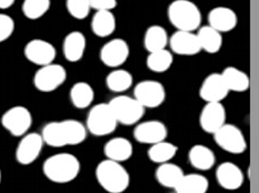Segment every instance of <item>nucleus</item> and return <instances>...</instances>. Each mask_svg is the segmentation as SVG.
<instances>
[{"mask_svg":"<svg viewBox=\"0 0 259 193\" xmlns=\"http://www.w3.org/2000/svg\"><path fill=\"white\" fill-rule=\"evenodd\" d=\"M230 91L244 92L249 88V77L238 68L227 67L221 73Z\"/></svg>","mask_w":259,"mask_h":193,"instance_id":"nucleus-27","label":"nucleus"},{"mask_svg":"<svg viewBox=\"0 0 259 193\" xmlns=\"http://www.w3.org/2000/svg\"><path fill=\"white\" fill-rule=\"evenodd\" d=\"M3 127L15 137H22L32 124V116L26 107L16 106L4 113L2 118Z\"/></svg>","mask_w":259,"mask_h":193,"instance_id":"nucleus-9","label":"nucleus"},{"mask_svg":"<svg viewBox=\"0 0 259 193\" xmlns=\"http://www.w3.org/2000/svg\"><path fill=\"white\" fill-rule=\"evenodd\" d=\"M134 148L131 141L126 138H112L105 144L104 152L107 159L116 162H123L129 160L133 156Z\"/></svg>","mask_w":259,"mask_h":193,"instance_id":"nucleus-21","label":"nucleus"},{"mask_svg":"<svg viewBox=\"0 0 259 193\" xmlns=\"http://www.w3.org/2000/svg\"><path fill=\"white\" fill-rule=\"evenodd\" d=\"M209 188V181L199 173L184 174L175 188L177 193H206Z\"/></svg>","mask_w":259,"mask_h":193,"instance_id":"nucleus-26","label":"nucleus"},{"mask_svg":"<svg viewBox=\"0 0 259 193\" xmlns=\"http://www.w3.org/2000/svg\"><path fill=\"white\" fill-rule=\"evenodd\" d=\"M66 7L69 15L78 20L86 19L92 9L88 0H67Z\"/></svg>","mask_w":259,"mask_h":193,"instance_id":"nucleus-34","label":"nucleus"},{"mask_svg":"<svg viewBox=\"0 0 259 193\" xmlns=\"http://www.w3.org/2000/svg\"><path fill=\"white\" fill-rule=\"evenodd\" d=\"M216 179L223 189L237 190L244 183V173L233 162H223L216 170Z\"/></svg>","mask_w":259,"mask_h":193,"instance_id":"nucleus-18","label":"nucleus"},{"mask_svg":"<svg viewBox=\"0 0 259 193\" xmlns=\"http://www.w3.org/2000/svg\"><path fill=\"white\" fill-rule=\"evenodd\" d=\"M96 178L101 188L109 193L125 192L131 183V175L121 163L109 159L101 161L96 168Z\"/></svg>","mask_w":259,"mask_h":193,"instance_id":"nucleus-3","label":"nucleus"},{"mask_svg":"<svg viewBox=\"0 0 259 193\" xmlns=\"http://www.w3.org/2000/svg\"><path fill=\"white\" fill-rule=\"evenodd\" d=\"M213 139L224 151L233 153V155H240L247 149V141L243 132L234 124L225 123L213 133Z\"/></svg>","mask_w":259,"mask_h":193,"instance_id":"nucleus-7","label":"nucleus"},{"mask_svg":"<svg viewBox=\"0 0 259 193\" xmlns=\"http://www.w3.org/2000/svg\"><path fill=\"white\" fill-rule=\"evenodd\" d=\"M86 127L80 121L72 119L49 122L41 131L44 143L54 148L80 144L86 140Z\"/></svg>","mask_w":259,"mask_h":193,"instance_id":"nucleus-1","label":"nucleus"},{"mask_svg":"<svg viewBox=\"0 0 259 193\" xmlns=\"http://www.w3.org/2000/svg\"><path fill=\"white\" fill-rule=\"evenodd\" d=\"M90 7L97 10H112L117 6V0H88Z\"/></svg>","mask_w":259,"mask_h":193,"instance_id":"nucleus-36","label":"nucleus"},{"mask_svg":"<svg viewBox=\"0 0 259 193\" xmlns=\"http://www.w3.org/2000/svg\"><path fill=\"white\" fill-rule=\"evenodd\" d=\"M131 49L126 40L121 38L111 39L100 49V60L109 68H118L127 61Z\"/></svg>","mask_w":259,"mask_h":193,"instance_id":"nucleus-11","label":"nucleus"},{"mask_svg":"<svg viewBox=\"0 0 259 193\" xmlns=\"http://www.w3.org/2000/svg\"><path fill=\"white\" fill-rule=\"evenodd\" d=\"M168 43L172 53L180 56H195L201 51L197 35L190 31L177 30L170 37Z\"/></svg>","mask_w":259,"mask_h":193,"instance_id":"nucleus-17","label":"nucleus"},{"mask_svg":"<svg viewBox=\"0 0 259 193\" xmlns=\"http://www.w3.org/2000/svg\"><path fill=\"white\" fill-rule=\"evenodd\" d=\"M24 54L31 64L44 67L53 64L57 56V51L52 43L46 40L32 39L26 44Z\"/></svg>","mask_w":259,"mask_h":193,"instance_id":"nucleus-12","label":"nucleus"},{"mask_svg":"<svg viewBox=\"0 0 259 193\" xmlns=\"http://www.w3.org/2000/svg\"><path fill=\"white\" fill-rule=\"evenodd\" d=\"M67 79V71L58 64H50L40 67L35 77L33 84L41 92H52L58 89Z\"/></svg>","mask_w":259,"mask_h":193,"instance_id":"nucleus-8","label":"nucleus"},{"mask_svg":"<svg viewBox=\"0 0 259 193\" xmlns=\"http://www.w3.org/2000/svg\"><path fill=\"white\" fill-rule=\"evenodd\" d=\"M189 162L195 169L207 171L215 166L216 158L210 148L204 144H196L189 151Z\"/></svg>","mask_w":259,"mask_h":193,"instance_id":"nucleus-23","label":"nucleus"},{"mask_svg":"<svg viewBox=\"0 0 259 193\" xmlns=\"http://www.w3.org/2000/svg\"><path fill=\"white\" fill-rule=\"evenodd\" d=\"M52 2L50 0H24L22 3V13L30 20H37L47 14Z\"/></svg>","mask_w":259,"mask_h":193,"instance_id":"nucleus-33","label":"nucleus"},{"mask_svg":"<svg viewBox=\"0 0 259 193\" xmlns=\"http://www.w3.org/2000/svg\"><path fill=\"white\" fill-rule=\"evenodd\" d=\"M16 0H0V9H8L15 4Z\"/></svg>","mask_w":259,"mask_h":193,"instance_id":"nucleus-37","label":"nucleus"},{"mask_svg":"<svg viewBox=\"0 0 259 193\" xmlns=\"http://www.w3.org/2000/svg\"><path fill=\"white\" fill-rule=\"evenodd\" d=\"M199 123L205 132L211 134L223 127L226 123V109L222 102H207L201 110Z\"/></svg>","mask_w":259,"mask_h":193,"instance_id":"nucleus-14","label":"nucleus"},{"mask_svg":"<svg viewBox=\"0 0 259 193\" xmlns=\"http://www.w3.org/2000/svg\"><path fill=\"white\" fill-rule=\"evenodd\" d=\"M200 44V49L205 50L208 54H217L223 46L222 33L213 29L210 26H202L198 28L196 33Z\"/></svg>","mask_w":259,"mask_h":193,"instance_id":"nucleus-25","label":"nucleus"},{"mask_svg":"<svg viewBox=\"0 0 259 193\" xmlns=\"http://www.w3.org/2000/svg\"><path fill=\"white\" fill-rule=\"evenodd\" d=\"M108 105L118 123L133 126L143 118L145 108L134 98L128 95H118L111 99Z\"/></svg>","mask_w":259,"mask_h":193,"instance_id":"nucleus-6","label":"nucleus"},{"mask_svg":"<svg viewBox=\"0 0 259 193\" xmlns=\"http://www.w3.org/2000/svg\"><path fill=\"white\" fill-rule=\"evenodd\" d=\"M168 19L180 31L194 32L201 24V13L195 3L190 0H175L168 7Z\"/></svg>","mask_w":259,"mask_h":193,"instance_id":"nucleus-4","label":"nucleus"},{"mask_svg":"<svg viewBox=\"0 0 259 193\" xmlns=\"http://www.w3.org/2000/svg\"><path fill=\"white\" fill-rule=\"evenodd\" d=\"M134 78L132 73L125 69L112 70L106 78V84L114 92H125L133 86Z\"/></svg>","mask_w":259,"mask_h":193,"instance_id":"nucleus-30","label":"nucleus"},{"mask_svg":"<svg viewBox=\"0 0 259 193\" xmlns=\"http://www.w3.org/2000/svg\"><path fill=\"white\" fill-rule=\"evenodd\" d=\"M117 120L108 104H98L90 109L86 129L97 137H104L112 133L117 128Z\"/></svg>","mask_w":259,"mask_h":193,"instance_id":"nucleus-5","label":"nucleus"},{"mask_svg":"<svg viewBox=\"0 0 259 193\" xmlns=\"http://www.w3.org/2000/svg\"><path fill=\"white\" fill-rule=\"evenodd\" d=\"M175 193H177V192H175Z\"/></svg>","mask_w":259,"mask_h":193,"instance_id":"nucleus-39","label":"nucleus"},{"mask_svg":"<svg viewBox=\"0 0 259 193\" xmlns=\"http://www.w3.org/2000/svg\"><path fill=\"white\" fill-rule=\"evenodd\" d=\"M169 38L164 27L159 25L150 26L145 32L144 44L148 53H154L161 49H166Z\"/></svg>","mask_w":259,"mask_h":193,"instance_id":"nucleus-28","label":"nucleus"},{"mask_svg":"<svg viewBox=\"0 0 259 193\" xmlns=\"http://www.w3.org/2000/svg\"><path fill=\"white\" fill-rule=\"evenodd\" d=\"M184 174L182 168L177 164L165 162L159 164V167L157 168L155 177L160 185L165 188L175 189Z\"/></svg>","mask_w":259,"mask_h":193,"instance_id":"nucleus-24","label":"nucleus"},{"mask_svg":"<svg viewBox=\"0 0 259 193\" xmlns=\"http://www.w3.org/2000/svg\"><path fill=\"white\" fill-rule=\"evenodd\" d=\"M44 174L55 183H68L80 172V162L70 153H57L49 157L42 166Z\"/></svg>","mask_w":259,"mask_h":193,"instance_id":"nucleus-2","label":"nucleus"},{"mask_svg":"<svg viewBox=\"0 0 259 193\" xmlns=\"http://www.w3.org/2000/svg\"><path fill=\"white\" fill-rule=\"evenodd\" d=\"M229 93V90L225 83L221 73H210L202 82L199 95L207 102H222Z\"/></svg>","mask_w":259,"mask_h":193,"instance_id":"nucleus-16","label":"nucleus"},{"mask_svg":"<svg viewBox=\"0 0 259 193\" xmlns=\"http://www.w3.org/2000/svg\"><path fill=\"white\" fill-rule=\"evenodd\" d=\"M177 151V146L167 142V141L164 140L155 144H151L148 150V158L150 159V161L161 164L165 162H169L176 156Z\"/></svg>","mask_w":259,"mask_h":193,"instance_id":"nucleus-31","label":"nucleus"},{"mask_svg":"<svg viewBox=\"0 0 259 193\" xmlns=\"http://www.w3.org/2000/svg\"><path fill=\"white\" fill-rule=\"evenodd\" d=\"M92 30L99 38L109 37L116 30V18L111 10H97L92 20Z\"/></svg>","mask_w":259,"mask_h":193,"instance_id":"nucleus-22","label":"nucleus"},{"mask_svg":"<svg viewBox=\"0 0 259 193\" xmlns=\"http://www.w3.org/2000/svg\"><path fill=\"white\" fill-rule=\"evenodd\" d=\"M95 99L94 88L88 82L79 81L75 83L70 90V100L78 109H86Z\"/></svg>","mask_w":259,"mask_h":193,"instance_id":"nucleus-29","label":"nucleus"},{"mask_svg":"<svg viewBox=\"0 0 259 193\" xmlns=\"http://www.w3.org/2000/svg\"><path fill=\"white\" fill-rule=\"evenodd\" d=\"M0 182H2V170H0Z\"/></svg>","mask_w":259,"mask_h":193,"instance_id":"nucleus-38","label":"nucleus"},{"mask_svg":"<svg viewBox=\"0 0 259 193\" xmlns=\"http://www.w3.org/2000/svg\"><path fill=\"white\" fill-rule=\"evenodd\" d=\"M172 62V54L167 49H161L158 51H154V53H149L147 60H146L148 69L156 73L167 71L171 67Z\"/></svg>","mask_w":259,"mask_h":193,"instance_id":"nucleus-32","label":"nucleus"},{"mask_svg":"<svg viewBox=\"0 0 259 193\" xmlns=\"http://www.w3.org/2000/svg\"><path fill=\"white\" fill-rule=\"evenodd\" d=\"M134 98L145 109L146 108L159 107L166 98L165 87L158 81L144 80L137 83L134 90Z\"/></svg>","mask_w":259,"mask_h":193,"instance_id":"nucleus-10","label":"nucleus"},{"mask_svg":"<svg viewBox=\"0 0 259 193\" xmlns=\"http://www.w3.org/2000/svg\"><path fill=\"white\" fill-rule=\"evenodd\" d=\"M167 128L165 123L158 120H149L140 122L134 130V138L139 143L155 144L167 138Z\"/></svg>","mask_w":259,"mask_h":193,"instance_id":"nucleus-15","label":"nucleus"},{"mask_svg":"<svg viewBox=\"0 0 259 193\" xmlns=\"http://www.w3.org/2000/svg\"><path fill=\"white\" fill-rule=\"evenodd\" d=\"M86 37L80 31H71L63 42V53L65 58L70 62L79 61L86 50Z\"/></svg>","mask_w":259,"mask_h":193,"instance_id":"nucleus-20","label":"nucleus"},{"mask_svg":"<svg viewBox=\"0 0 259 193\" xmlns=\"http://www.w3.org/2000/svg\"><path fill=\"white\" fill-rule=\"evenodd\" d=\"M15 31V21L9 15L0 14V42L9 39Z\"/></svg>","mask_w":259,"mask_h":193,"instance_id":"nucleus-35","label":"nucleus"},{"mask_svg":"<svg viewBox=\"0 0 259 193\" xmlns=\"http://www.w3.org/2000/svg\"><path fill=\"white\" fill-rule=\"evenodd\" d=\"M44 146L41 134L32 132L26 133L16 150V159L20 164L28 166L35 162L40 156Z\"/></svg>","mask_w":259,"mask_h":193,"instance_id":"nucleus-13","label":"nucleus"},{"mask_svg":"<svg viewBox=\"0 0 259 193\" xmlns=\"http://www.w3.org/2000/svg\"><path fill=\"white\" fill-rule=\"evenodd\" d=\"M238 22L237 14L228 7H215L208 14V26L221 33L234 30Z\"/></svg>","mask_w":259,"mask_h":193,"instance_id":"nucleus-19","label":"nucleus"}]
</instances>
